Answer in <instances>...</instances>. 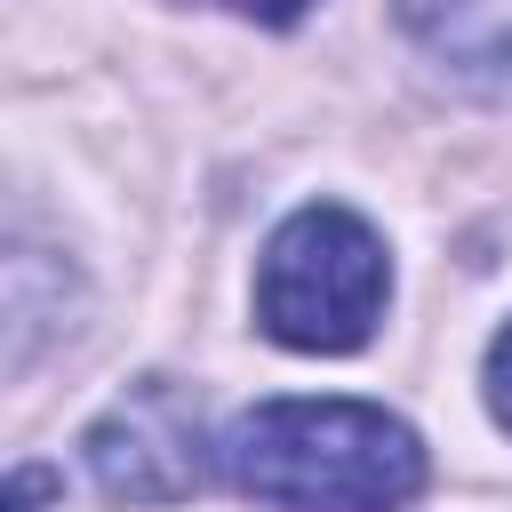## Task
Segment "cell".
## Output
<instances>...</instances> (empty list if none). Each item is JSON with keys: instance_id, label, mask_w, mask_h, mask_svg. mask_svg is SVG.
<instances>
[{"instance_id": "obj_6", "label": "cell", "mask_w": 512, "mask_h": 512, "mask_svg": "<svg viewBox=\"0 0 512 512\" xmlns=\"http://www.w3.org/2000/svg\"><path fill=\"white\" fill-rule=\"evenodd\" d=\"M216 8H232V16H256V24H296L312 0H216Z\"/></svg>"}, {"instance_id": "obj_3", "label": "cell", "mask_w": 512, "mask_h": 512, "mask_svg": "<svg viewBox=\"0 0 512 512\" xmlns=\"http://www.w3.org/2000/svg\"><path fill=\"white\" fill-rule=\"evenodd\" d=\"M88 472L104 496L120 504H184L208 472L200 456V400L176 376H144L128 384L96 424H88Z\"/></svg>"}, {"instance_id": "obj_5", "label": "cell", "mask_w": 512, "mask_h": 512, "mask_svg": "<svg viewBox=\"0 0 512 512\" xmlns=\"http://www.w3.org/2000/svg\"><path fill=\"white\" fill-rule=\"evenodd\" d=\"M480 384H488V408H496V424L512 432V320L496 328V344H488V368H480Z\"/></svg>"}, {"instance_id": "obj_4", "label": "cell", "mask_w": 512, "mask_h": 512, "mask_svg": "<svg viewBox=\"0 0 512 512\" xmlns=\"http://www.w3.org/2000/svg\"><path fill=\"white\" fill-rule=\"evenodd\" d=\"M400 24L464 72H512V0H400Z\"/></svg>"}, {"instance_id": "obj_2", "label": "cell", "mask_w": 512, "mask_h": 512, "mask_svg": "<svg viewBox=\"0 0 512 512\" xmlns=\"http://www.w3.org/2000/svg\"><path fill=\"white\" fill-rule=\"evenodd\" d=\"M392 296V256L368 216L312 200L296 208L256 264V328L288 352H352L368 344L376 312Z\"/></svg>"}, {"instance_id": "obj_1", "label": "cell", "mask_w": 512, "mask_h": 512, "mask_svg": "<svg viewBox=\"0 0 512 512\" xmlns=\"http://www.w3.org/2000/svg\"><path fill=\"white\" fill-rule=\"evenodd\" d=\"M216 464L280 512H400L424 488V440L368 400H264L224 424Z\"/></svg>"}]
</instances>
